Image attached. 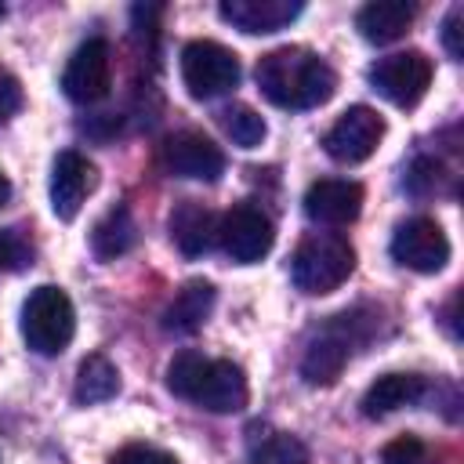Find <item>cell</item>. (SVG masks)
Listing matches in <instances>:
<instances>
[{"mask_svg": "<svg viewBox=\"0 0 464 464\" xmlns=\"http://www.w3.org/2000/svg\"><path fill=\"white\" fill-rule=\"evenodd\" d=\"M218 243L221 250L236 261V265H254L261 261L272 243H276V232H272V218L254 207V203H236L232 210L221 214L218 221Z\"/></svg>", "mask_w": 464, "mask_h": 464, "instance_id": "7", "label": "cell"}, {"mask_svg": "<svg viewBox=\"0 0 464 464\" xmlns=\"http://www.w3.org/2000/svg\"><path fill=\"white\" fill-rule=\"evenodd\" d=\"M0 14H4V7H0Z\"/></svg>", "mask_w": 464, "mask_h": 464, "instance_id": "30", "label": "cell"}, {"mask_svg": "<svg viewBox=\"0 0 464 464\" xmlns=\"http://www.w3.org/2000/svg\"><path fill=\"white\" fill-rule=\"evenodd\" d=\"M218 14L228 25L257 36V33H276L290 25L301 14V0H221Z\"/></svg>", "mask_w": 464, "mask_h": 464, "instance_id": "14", "label": "cell"}, {"mask_svg": "<svg viewBox=\"0 0 464 464\" xmlns=\"http://www.w3.org/2000/svg\"><path fill=\"white\" fill-rule=\"evenodd\" d=\"M381 138H384V120L370 105H352L323 134V149L337 163H362L377 152Z\"/></svg>", "mask_w": 464, "mask_h": 464, "instance_id": "8", "label": "cell"}, {"mask_svg": "<svg viewBox=\"0 0 464 464\" xmlns=\"http://www.w3.org/2000/svg\"><path fill=\"white\" fill-rule=\"evenodd\" d=\"M29 257H33V250H29V243L22 239V236H14V232H0V268H25L29 265Z\"/></svg>", "mask_w": 464, "mask_h": 464, "instance_id": "26", "label": "cell"}, {"mask_svg": "<svg viewBox=\"0 0 464 464\" xmlns=\"http://www.w3.org/2000/svg\"><path fill=\"white\" fill-rule=\"evenodd\" d=\"M413 4L406 0H373V4H362L359 14H355V29L370 40V44H392L399 40L410 22H413Z\"/></svg>", "mask_w": 464, "mask_h": 464, "instance_id": "18", "label": "cell"}, {"mask_svg": "<svg viewBox=\"0 0 464 464\" xmlns=\"http://www.w3.org/2000/svg\"><path fill=\"white\" fill-rule=\"evenodd\" d=\"M355 268V250L344 236L334 232H315L301 239L290 261V279L301 294H330L337 290Z\"/></svg>", "mask_w": 464, "mask_h": 464, "instance_id": "3", "label": "cell"}, {"mask_svg": "<svg viewBox=\"0 0 464 464\" xmlns=\"http://www.w3.org/2000/svg\"><path fill=\"white\" fill-rule=\"evenodd\" d=\"M76 334V312L65 290L44 283L22 304V337L36 355H58Z\"/></svg>", "mask_w": 464, "mask_h": 464, "instance_id": "4", "label": "cell"}, {"mask_svg": "<svg viewBox=\"0 0 464 464\" xmlns=\"http://www.w3.org/2000/svg\"><path fill=\"white\" fill-rule=\"evenodd\" d=\"M392 257L399 265L413 268V272L431 276V272L446 268V261H450V239H446V232H442L439 221H431V218H410L392 236Z\"/></svg>", "mask_w": 464, "mask_h": 464, "instance_id": "10", "label": "cell"}, {"mask_svg": "<svg viewBox=\"0 0 464 464\" xmlns=\"http://www.w3.org/2000/svg\"><path fill=\"white\" fill-rule=\"evenodd\" d=\"M460 7H453L450 14H446V22H442V44H446V51H450V58H460Z\"/></svg>", "mask_w": 464, "mask_h": 464, "instance_id": "28", "label": "cell"}, {"mask_svg": "<svg viewBox=\"0 0 464 464\" xmlns=\"http://www.w3.org/2000/svg\"><path fill=\"white\" fill-rule=\"evenodd\" d=\"M420 395H424V377H417V373H384L366 388L359 406H362V417L377 420V417H388V413L417 402Z\"/></svg>", "mask_w": 464, "mask_h": 464, "instance_id": "17", "label": "cell"}, {"mask_svg": "<svg viewBox=\"0 0 464 464\" xmlns=\"http://www.w3.org/2000/svg\"><path fill=\"white\" fill-rule=\"evenodd\" d=\"M160 163L174 178H192V181H214L225 170V152L199 130H178L163 141Z\"/></svg>", "mask_w": 464, "mask_h": 464, "instance_id": "11", "label": "cell"}, {"mask_svg": "<svg viewBox=\"0 0 464 464\" xmlns=\"http://www.w3.org/2000/svg\"><path fill=\"white\" fill-rule=\"evenodd\" d=\"M381 460L384 464H420L424 460V442L413 439V435H402V439H395V442L384 446Z\"/></svg>", "mask_w": 464, "mask_h": 464, "instance_id": "25", "label": "cell"}, {"mask_svg": "<svg viewBox=\"0 0 464 464\" xmlns=\"http://www.w3.org/2000/svg\"><path fill=\"white\" fill-rule=\"evenodd\" d=\"M120 392V373L116 366L105 359V355H87L76 370V388H72V399L80 406H94V402H105Z\"/></svg>", "mask_w": 464, "mask_h": 464, "instance_id": "21", "label": "cell"}, {"mask_svg": "<svg viewBox=\"0 0 464 464\" xmlns=\"http://www.w3.org/2000/svg\"><path fill=\"white\" fill-rule=\"evenodd\" d=\"M11 199V181H7V174H0V207Z\"/></svg>", "mask_w": 464, "mask_h": 464, "instance_id": "29", "label": "cell"}, {"mask_svg": "<svg viewBox=\"0 0 464 464\" xmlns=\"http://www.w3.org/2000/svg\"><path fill=\"white\" fill-rule=\"evenodd\" d=\"M362 210V185L348 178H319L304 192V214L319 225H348Z\"/></svg>", "mask_w": 464, "mask_h": 464, "instance_id": "13", "label": "cell"}, {"mask_svg": "<svg viewBox=\"0 0 464 464\" xmlns=\"http://www.w3.org/2000/svg\"><path fill=\"white\" fill-rule=\"evenodd\" d=\"M254 464H308V450L301 439L286 435V431H276L268 439H261L250 453Z\"/></svg>", "mask_w": 464, "mask_h": 464, "instance_id": "23", "label": "cell"}, {"mask_svg": "<svg viewBox=\"0 0 464 464\" xmlns=\"http://www.w3.org/2000/svg\"><path fill=\"white\" fill-rule=\"evenodd\" d=\"M257 87L279 109H315L334 98L337 72L308 47H276L257 62Z\"/></svg>", "mask_w": 464, "mask_h": 464, "instance_id": "1", "label": "cell"}, {"mask_svg": "<svg viewBox=\"0 0 464 464\" xmlns=\"http://www.w3.org/2000/svg\"><path fill=\"white\" fill-rule=\"evenodd\" d=\"M109 83H112V51L102 36H94V40L80 44L72 51V58L65 62L62 91L69 102L91 105V102H102L109 94Z\"/></svg>", "mask_w": 464, "mask_h": 464, "instance_id": "9", "label": "cell"}, {"mask_svg": "<svg viewBox=\"0 0 464 464\" xmlns=\"http://www.w3.org/2000/svg\"><path fill=\"white\" fill-rule=\"evenodd\" d=\"M370 83L381 98L399 109H413L431 83V58L424 51H399L370 65Z\"/></svg>", "mask_w": 464, "mask_h": 464, "instance_id": "6", "label": "cell"}, {"mask_svg": "<svg viewBox=\"0 0 464 464\" xmlns=\"http://www.w3.org/2000/svg\"><path fill=\"white\" fill-rule=\"evenodd\" d=\"M218 214L196 199H181L174 210H170V239L174 246L185 254V257H203L214 243H218Z\"/></svg>", "mask_w": 464, "mask_h": 464, "instance_id": "15", "label": "cell"}, {"mask_svg": "<svg viewBox=\"0 0 464 464\" xmlns=\"http://www.w3.org/2000/svg\"><path fill=\"white\" fill-rule=\"evenodd\" d=\"M210 308H214V286H210L207 279H192V283H185V286L174 294V301L167 304L163 326H167L170 334H196V330L207 323Z\"/></svg>", "mask_w": 464, "mask_h": 464, "instance_id": "19", "label": "cell"}, {"mask_svg": "<svg viewBox=\"0 0 464 464\" xmlns=\"http://www.w3.org/2000/svg\"><path fill=\"white\" fill-rule=\"evenodd\" d=\"M167 388L210 413H239L250 399L246 373L232 359H207L199 352H178L167 362Z\"/></svg>", "mask_w": 464, "mask_h": 464, "instance_id": "2", "label": "cell"}, {"mask_svg": "<svg viewBox=\"0 0 464 464\" xmlns=\"http://www.w3.org/2000/svg\"><path fill=\"white\" fill-rule=\"evenodd\" d=\"M181 83L192 98H218L239 83V58L218 40H188L181 47Z\"/></svg>", "mask_w": 464, "mask_h": 464, "instance_id": "5", "label": "cell"}, {"mask_svg": "<svg viewBox=\"0 0 464 464\" xmlns=\"http://www.w3.org/2000/svg\"><path fill=\"white\" fill-rule=\"evenodd\" d=\"M91 188H94V163L87 156H80L76 149L58 152L54 167H51V210H54V218L72 221Z\"/></svg>", "mask_w": 464, "mask_h": 464, "instance_id": "12", "label": "cell"}, {"mask_svg": "<svg viewBox=\"0 0 464 464\" xmlns=\"http://www.w3.org/2000/svg\"><path fill=\"white\" fill-rule=\"evenodd\" d=\"M109 464H178V460L149 442H127L109 457Z\"/></svg>", "mask_w": 464, "mask_h": 464, "instance_id": "24", "label": "cell"}, {"mask_svg": "<svg viewBox=\"0 0 464 464\" xmlns=\"http://www.w3.org/2000/svg\"><path fill=\"white\" fill-rule=\"evenodd\" d=\"M221 127H225V134H228L239 149H257V145L265 141V134H268L261 112H254L250 105H228V109L221 112Z\"/></svg>", "mask_w": 464, "mask_h": 464, "instance_id": "22", "label": "cell"}, {"mask_svg": "<svg viewBox=\"0 0 464 464\" xmlns=\"http://www.w3.org/2000/svg\"><path fill=\"white\" fill-rule=\"evenodd\" d=\"M134 243H138V225H134V218H130L127 207L105 210V214L94 221V228H91V250H94L98 261H116V257L127 254Z\"/></svg>", "mask_w": 464, "mask_h": 464, "instance_id": "20", "label": "cell"}, {"mask_svg": "<svg viewBox=\"0 0 464 464\" xmlns=\"http://www.w3.org/2000/svg\"><path fill=\"white\" fill-rule=\"evenodd\" d=\"M18 109H22V83L7 69H0V123L11 120Z\"/></svg>", "mask_w": 464, "mask_h": 464, "instance_id": "27", "label": "cell"}, {"mask_svg": "<svg viewBox=\"0 0 464 464\" xmlns=\"http://www.w3.org/2000/svg\"><path fill=\"white\" fill-rule=\"evenodd\" d=\"M348 352H352V337L344 330V323H334L326 326L308 348H304V359H301V377L308 384H334L348 362Z\"/></svg>", "mask_w": 464, "mask_h": 464, "instance_id": "16", "label": "cell"}]
</instances>
